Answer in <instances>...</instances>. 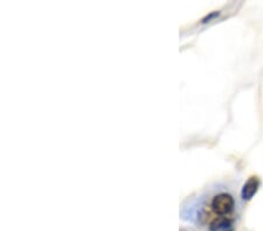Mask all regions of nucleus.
<instances>
[{
    "instance_id": "1",
    "label": "nucleus",
    "mask_w": 263,
    "mask_h": 231,
    "mask_svg": "<svg viewBox=\"0 0 263 231\" xmlns=\"http://www.w3.org/2000/svg\"><path fill=\"white\" fill-rule=\"evenodd\" d=\"M234 199H233L232 195L227 194V193H221V194L215 195L211 203L213 212L221 216L231 214L233 209H234Z\"/></svg>"
},
{
    "instance_id": "2",
    "label": "nucleus",
    "mask_w": 263,
    "mask_h": 231,
    "mask_svg": "<svg viewBox=\"0 0 263 231\" xmlns=\"http://www.w3.org/2000/svg\"><path fill=\"white\" fill-rule=\"evenodd\" d=\"M260 187V180L256 176H252L247 180V182L243 184L242 191H241V196L245 201L252 200V197L256 194Z\"/></svg>"
},
{
    "instance_id": "3",
    "label": "nucleus",
    "mask_w": 263,
    "mask_h": 231,
    "mask_svg": "<svg viewBox=\"0 0 263 231\" xmlns=\"http://www.w3.org/2000/svg\"><path fill=\"white\" fill-rule=\"evenodd\" d=\"M211 231H234L233 230V221L226 216L215 218L210 224Z\"/></svg>"
},
{
    "instance_id": "4",
    "label": "nucleus",
    "mask_w": 263,
    "mask_h": 231,
    "mask_svg": "<svg viewBox=\"0 0 263 231\" xmlns=\"http://www.w3.org/2000/svg\"><path fill=\"white\" fill-rule=\"evenodd\" d=\"M219 14H220V12H212V13H210L209 15H206L205 18L202 19L201 23L202 24L210 23V21H212V19H214V18H216V16H219Z\"/></svg>"
}]
</instances>
